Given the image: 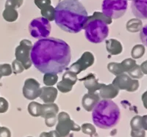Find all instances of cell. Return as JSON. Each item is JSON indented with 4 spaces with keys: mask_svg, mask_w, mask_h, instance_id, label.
<instances>
[{
    "mask_svg": "<svg viewBox=\"0 0 147 137\" xmlns=\"http://www.w3.org/2000/svg\"><path fill=\"white\" fill-rule=\"evenodd\" d=\"M30 57L32 63L40 73L57 74L67 69L71 59V51L64 40L47 37L35 43Z\"/></svg>",
    "mask_w": 147,
    "mask_h": 137,
    "instance_id": "1",
    "label": "cell"
},
{
    "mask_svg": "<svg viewBox=\"0 0 147 137\" xmlns=\"http://www.w3.org/2000/svg\"><path fill=\"white\" fill-rule=\"evenodd\" d=\"M88 18L87 10L78 0H63L55 7V23L69 33L82 31Z\"/></svg>",
    "mask_w": 147,
    "mask_h": 137,
    "instance_id": "2",
    "label": "cell"
},
{
    "mask_svg": "<svg viewBox=\"0 0 147 137\" xmlns=\"http://www.w3.org/2000/svg\"><path fill=\"white\" fill-rule=\"evenodd\" d=\"M120 109L111 100H99L92 110V118L97 127L110 129L116 126L120 120Z\"/></svg>",
    "mask_w": 147,
    "mask_h": 137,
    "instance_id": "3",
    "label": "cell"
},
{
    "mask_svg": "<svg viewBox=\"0 0 147 137\" xmlns=\"http://www.w3.org/2000/svg\"><path fill=\"white\" fill-rule=\"evenodd\" d=\"M83 29L87 40L92 43H100L107 38L109 35L108 25L102 19L90 15L85 22Z\"/></svg>",
    "mask_w": 147,
    "mask_h": 137,
    "instance_id": "4",
    "label": "cell"
},
{
    "mask_svg": "<svg viewBox=\"0 0 147 137\" xmlns=\"http://www.w3.org/2000/svg\"><path fill=\"white\" fill-rule=\"evenodd\" d=\"M127 6V0H103L102 13L112 19H117L125 14Z\"/></svg>",
    "mask_w": 147,
    "mask_h": 137,
    "instance_id": "5",
    "label": "cell"
},
{
    "mask_svg": "<svg viewBox=\"0 0 147 137\" xmlns=\"http://www.w3.org/2000/svg\"><path fill=\"white\" fill-rule=\"evenodd\" d=\"M51 24L44 17H39L31 21L29 24L30 35L35 39L47 38L51 32Z\"/></svg>",
    "mask_w": 147,
    "mask_h": 137,
    "instance_id": "6",
    "label": "cell"
},
{
    "mask_svg": "<svg viewBox=\"0 0 147 137\" xmlns=\"http://www.w3.org/2000/svg\"><path fill=\"white\" fill-rule=\"evenodd\" d=\"M32 48V43L30 40L24 39L22 40L19 45L16 47L15 51L16 59L21 62L24 67V70H28L32 66L31 60V50Z\"/></svg>",
    "mask_w": 147,
    "mask_h": 137,
    "instance_id": "7",
    "label": "cell"
},
{
    "mask_svg": "<svg viewBox=\"0 0 147 137\" xmlns=\"http://www.w3.org/2000/svg\"><path fill=\"white\" fill-rule=\"evenodd\" d=\"M57 124L56 126V130L61 137L68 136L70 131H80L81 127L71 120L70 116L66 112H60L57 116Z\"/></svg>",
    "mask_w": 147,
    "mask_h": 137,
    "instance_id": "8",
    "label": "cell"
},
{
    "mask_svg": "<svg viewBox=\"0 0 147 137\" xmlns=\"http://www.w3.org/2000/svg\"><path fill=\"white\" fill-rule=\"evenodd\" d=\"M113 85L119 90H127V92H135L139 88V82L133 80L127 74H123L117 76L113 81Z\"/></svg>",
    "mask_w": 147,
    "mask_h": 137,
    "instance_id": "9",
    "label": "cell"
},
{
    "mask_svg": "<svg viewBox=\"0 0 147 137\" xmlns=\"http://www.w3.org/2000/svg\"><path fill=\"white\" fill-rule=\"evenodd\" d=\"M94 60L95 59L94 54L90 51H85L77 62L71 65L68 70L72 71L77 75L94 65Z\"/></svg>",
    "mask_w": 147,
    "mask_h": 137,
    "instance_id": "10",
    "label": "cell"
},
{
    "mask_svg": "<svg viewBox=\"0 0 147 137\" xmlns=\"http://www.w3.org/2000/svg\"><path fill=\"white\" fill-rule=\"evenodd\" d=\"M41 92L40 84L37 80L32 78L26 79L23 87V95L28 100H32L40 97Z\"/></svg>",
    "mask_w": 147,
    "mask_h": 137,
    "instance_id": "11",
    "label": "cell"
},
{
    "mask_svg": "<svg viewBox=\"0 0 147 137\" xmlns=\"http://www.w3.org/2000/svg\"><path fill=\"white\" fill-rule=\"evenodd\" d=\"M131 10L139 19H147V0H132Z\"/></svg>",
    "mask_w": 147,
    "mask_h": 137,
    "instance_id": "12",
    "label": "cell"
},
{
    "mask_svg": "<svg viewBox=\"0 0 147 137\" xmlns=\"http://www.w3.org/2000/svg\"><path fill=\"white\" fill-rule=\"evenodd\" d=\"M100 100V97L96 92H88L82 98V104L87 112H91Z\"/></svg>",
    "mask_w": 147,
    "mask_h": 137,
    "instance_id": "13",
    "label": "cell"
},
{
    "mask_svg": "<svg viewBox=\"0 0 147 137\" xmlns=\"http://www.w3.org/2000/svg\"><path fill=\"white\" fill-rule=\"evenodd\" d=\"M80 81L83 82L84 86L88 90V92H96L103 85V84L98 82V80L93 74H88L83 79H80Z\"/></svg>",
    "mask_w": 147,
    "mask_h": 137,
    "instance_id": "14",
    "label": "cell"
},
{
    "mask_svg": "<svg viewBox=\"0 0 147 137\" xmlns=\"http://www.w3.org/2000/svg\"><path fill=\"white\" fill-rule=\"evenodd\" d=\"M57 90L53 87H41L40 98L44 104H52L57 97Z\"/></svg>",
    "mask_w": 147,
    "mask_h": 137,
    "instance_id": "15",
    "label": "cell"
},
{
    "mask_svg": "<svg viewBox=\"0 0 147 137\" xmlns=\"http://www.w3.org/2000/svg\"><path fill=\"white\" fill-rule=\"evenodd\" d=\"M98 92H99L98 95H99L101 98L111 100L113 98H115L119 95V90L112 84H109V85L103 84L102 87L99 89Z\"/></svg>",
    "mask_w": 147,
    "mask_h": 137,
    "instance_id": "16",
    "label": "cell"
},
{
    "mask_svg": "<svg viewBox=\"0 0 147 137\" xmlns=\"http://www.w3.org/2000/svg\"><path fill=\"white\" fill-rule=\"evenodd\" d=\"M106 49L110 55H119L123 51L122 44L115 39H109L106 40Z\"/></svg>",
    "mask_w": 147,
    "mask_h": 137,
    "instance_id": "17",
    "label": "cell"
},
{
    "mask_svg": "<svg viewBox=\"0 0 147 137\" xmlns=\"http://www.w3.org/2000/svg\"><path fill=\"white\" fill-rule=\"evenodd\" d=\"M59 112V108L57 104H42L41 109V116L43 118L48 114H57Z\"/></svg>",
    "mask_w": 147,
    "mask_h": 137,
    "instance_id": "18",
    "label": "cell"
},
{
    "mask_svg": "<svg viewBox=\"0 0 147 137\" xmlns=\"http://www.w3.org/2000/svg\"><path fill=\"white\" fill-rule=\"evenodd\" d=\"M2 16L4 19L7 22H14L18 19V13L15 8L5 7L2 13Z\"/></svg>",
    "mask_w": 147,
    "mask_h": 137,
    "instance_id": "19",
    "label": "cell"
},
{
    "mask_svg": "<svg viewBox=\"0 0 147 137\" xmlns=\"http://www.w3.org/2000/svg\"><path fill=\"white\" fill-rule=\"evenodd\" d=\"M126 27L129 32H138L142 29L143 23L140 19H132L127 22Z\"/></svg>",
    "mask_w": 147,
    "mask_h": 137,
    "instance_id": "20",
    "label": "cell"
},
{
    "mask_svg": "<svg viewBox=\"0 0 147 137\" xmlns=\"http://www.w3.org/2000/svg\"><path fill=\"white\" fill-rule=\"evenodd\" d=\"M41 109H42V104H38L37 102H32L30 103L28 105L27 109H28V112L30 114L32 117H40L41 116Z\"/></svg>",
    "mask_w": 147,
    "mask_h": 137,
    "instance_id": "21",
    "label": "cell"
},
{
    "mask_svg": "<svg viewBox=\"0 0 147 137\" xmlns=\"http://www.w3.org/2000/svg\"><path fill=\"white\" fill-rule=\"evenodd\" d=\"M40 13H41L42 17L47 19L49 21H55V8L53 6H52V5H49L47 7L41 9L40 10Z\"/></svg>",
    "mask_w": 147,
    "mask_h": 137,
    "instance_id": "22",
    "label": "cell"
},
{
    "mask_svg": "<svg viewBox=\"0 0 147 137\" xmlns=\"http://www.w3.org/2000/svg\"><path fill=\"white\" fill-rule=\"evenodd\" d=\"M107 70L112 74L115 76H119L121 74H125L124 70L121 63L119 62H110L107 65Z\"/></svg>",
    "mask_w": 147,
    "mask_h": 137,
    "instance_id": "23",
    "label": "cell"
},
{
    "mask_svg": "<svg viewBox=\"0 0 147 137\" xmlns=\"http://www.w3.org/2000/svg\"><path fill=\"white\" fill-rule=\"evenodd\" d=\"M74 84L72 82H69V81L66 80V79H62V81H60V82L57 83V90L60 92H63V93H67L71 91L73 86Z\"/></svg>",
    "mask_w": 147,
    "mask_h": 137,
    "instance_id": "24",
    "label": "cell"
},
{
    "mask_svg": "<svg viewBox=\"0 0 147 137\" xmlns=\"http://www.w3.org/2000/svg\"><path fill=\"white\" fill-rule=\"evenodd\" d=\"M58 80V76L55 74H44V78H43V81L46 86L47 87H52L56 84Z\"/></svg>",
    "mask_w": 147,
    "mask_h": 137,
    "instance_id": "25",
    "label": "cell"
},
{
    "mask_svg": "<svg viewBox=\"0 0 147 137\" xmlns=\"http://www.w3.org/2000/svg\"><path fill=\"white\" fill-rule=\"evenodd\" d=\"M145 46L144 45H136L131 51V56L133 59H140L145 53Z\"/></svg>",
    "mask_w": 147,
    "mask_h": 137,
    "instance_id": "26",
    "label": "cell"
},
{
    "mask_svg": "<svg viewBox=\"0 0 147 137\" xmlns=\"http://www.w3.org/2000/svg\"><path fill=\"white\" fill-rule=\"evenodd\" d=\"M121 64L122 67L124 68V72L125 73H128L129 70H132L137 65L136 60L132 58L126 59L124 61H122V62H121Z\"/></svg>",
    "mask_w": 147,
    "mask_h": 137,
    "instance_id": "27",
    "label": "cell"
},
{
    "mask_svg": "<svg viewBox=\"0 0 147 137\" xmlns=\"http://www.w3.org/2000/svg\"><path fill=\"white\" fill-rule=\"evenodd\" d=\"M141 116H136L131 120L130 126L132 130H142V123H141Z\"/></svg>",
    "mask_w": 147,
    "mask_h": 137,
    "instance_id": "28",
    "label": "cell"
},
{
    "mask_svg": "<svg viewBox=\"0 0 147 137\" xmlns=\"http://www.w3.org/2000/svg\"><path fill=\"white\" fill-rule=\"evenodd\" d=\"M127 75L129 76H130L131 78H133V79H140L142 78L144 74L141 71V69H140V65H136L131 70H129L128 73H127Z\"/></svg>",
    "mask_w": 147,
    "mask_h": 137,
    "instance_id": "29",
    "label": "cell"
},
{
    "mask_svg": "<svg viewBox=\"0 0 147 137\" xmlns=\"http://www.w3.org/2000/svg\"><path fill=\"white\" fill-rule=\"evenodd\" d=\"M81 130L85 134L89 136H93L96 133V128L90 123H85L81 126Z\"/></svg>",
    "mask_w": 147,
    "mask_h": 137,
    "instance_id": "30",
    "label": "cell"
},
{
    "mask_svg": "<svg viewBox=\"0 0 147 137\" xmlns=\"http://www.w3.org/2000/svg\"><path fill=\"white\" fill-rule=\"evenodd\" d=\"M13 73L11 65L9 64L0 65V75L2 76H9Z\"/></svg>",
    "mask_w": 147,
    "mask_h": 137,
    "instance_id": "31",
    "label": "cell"
},
{
    "mask_svg": "<svg viewBox=\"0 0 147 137\" xmlns=\"http://www.w3.org/2000/svg\"><path fill=\"white\" fill-rule=\"evenodd\" d=\"M44 119H45V123L46 125H47V127L52 128L55 126L56 122H57V114H48V115H47L45 117H44Z\"/></svg>",
    "mask_w": 147,
    "mask_h": 137,
    "instance_id": "32",
    "label": "cell"
},
{
    "mask_svg": "<svg viewBox=\"0 0 147 137\" xmlns=\"http://www.w3.org/2000/svg\"><path fill=\"white\" fill-rule=\"evenodd\" d=\"M12 70L15 74H18L23 72L24 70V67L19 61L15 59L13 61V63H12Z\"/></svg>",
    "mask_w": 147,
    "mask_h": 137,
    "instance_id": "33",
    "label": "cell"
},
{
    "mask_svg": "<svg viewBox=\"0 0 147 137\" xmlns=\"http://www.w3.org/2000/svg\"><path fill=\"white\" fill-rule=\"evenodd\" d=\"M24 0H7L5 2V7L19 8L23 5Z\"/></svg>",
    "mask_w": 147,
    "mask_h": 137,
    "instance_id": "34",
    "label": "cell"
},
{
    "mask_svg": "<svg viewBox=\"0 0 147 137\" xmlns=\"http://www.w3.org/2000/svg\"><path fill=\"white\" fill-rule=\"evenodd\" d=\"M93 15L97 17V18H99V19H102V20H103L104 21L107 23V25H109V24H111L113 22L112 19H111V18H110L109 16L106 15L105 14L103 13H101V12H94V14H93Z\"/></svg>",
    "mask_w": 147,
    "mask_h": 137,
    "instance_id": "35",
    "label": "cell"
},
{
    "mask_svg": "<svg viewBox=\"0 0 147 137\" xmlns=\"http://www.w3.org/2000/svg\"><path fill=\"white\" fill-rule=\"evenodd\" d=\"M35 5L38 7L40 10L47 7L49 5H51V0H34Z\"/></svg>",
    "mask_w": 147,
    "mask_h": 137,
    "instance_id": "36",
    "label": "cell"
},
{
    "mask_svg": "<svg viewBox=\"0 0 147 137\" xmlns=\"http://www.w3.org/2000/svg\"><path fill=\"white\" fill-rule=\"evenodd\" d=\"M140 37L144 45L147 46V24L143 27L142 29H140Z\"/></svg>",
    "mask_w": 147,
    "mask_h": 137,
    "instance_id": "37",
    "label": "cell"
},
{
    "mask_svg": "<svg viewBox=\"0 0 147 137\" xmlns=\"http://www.w3.org/2000/svg\"><path fill=\"white\" fill-rule=\"evenodd\" d=\"M9 104L7 100L4 98H0V113L3 114L8 110Z\"/></svg>",
    "mask_w": 147,
    "mask_h": 137,
    "instance_id": "38",
    "label": "cell"
},
{
    "mask_svg": "<svg viewBox=\"0 0 147 137\" xmlns=\"http://www.w3.org/2000/svg\"><path fill=\"white\" fill-rule=\"evenodd\" d=\"M0 137H11V132L7 128H0Z\"/></svg>",
    "mask_w": 147,
    "mask_h": 137,
    "instance_id": "39",
    "label": "cell"
},
{
    "mask_svg": "<svg viewBox=\"0 0 147 137\" xmlns=\"http://www.w3.org/2000/svg\"><path fill=\"white\" fill-rule=\"evenodd\" d=\"M132 137H146L145 130L144 129L139 130H132L131 131Z\"/></svg>",
    "mask_w": 147,
    "mask_h": 137,
    "instance_id": "40",
    "label": "cell"
},
{
    "mask_svg": "<svg viewBox=\"0 0 147 137\" xmlns=\"http://www.w3.org/2000/svg\"><path fill=\"white\" fill-rule=\"evenodd\" d=\"M141 123H142V127L144 130H147V114L143 116L141 118Z\"/></svg>",
    "mask_w": 147,
    "mask_h": 137,
    "instance_id": "41",
    "label": "cell"
},
{
    "mask_svg": "<svg viewBox=\"0 0 147 137\" xmlns=\"http://www.w3.org/2000/svg\"><path fill=\"white\" fill-rule=\"evenodd\" d=\"M140 67L143 74L147 75V60L143 62V63L140 65Z\"/></svg>",
    "mask_w": 147,
    "mask_h": 137,
    "instance_id": "42",
    "label": "cell"
},
{
    "mask_svg": "<svg viewBox=\"0 0 147 137\" xmlns=\"http://www.w3.org/2000/svg\"><path fill=\"white\" fill-rule=\"evenodd\" d=\"M142 98L144 106L147 109V91H146V92L143 94L142 98Z\"/></svg>",
    "mask_w": 147,
    "mask_h": 137,
    "instance_id": "43",
    "label": "cell"
},
{
    "mask_svg": "<svg viewBox=\"0 0 147 137\" xmlns=\"http://www.w3.org/2000/svg\"><path fill=\"white\" fill-rule=\"evenodd\" d=\"M49 136L50 137H61L56 130H52L50 132H49Z\"/></svg>",
    "mask_w": 147,
    "mask_h": 137,
    "instance_id": "44",
    "label": "cell"
},
{
    "mask_svg": "<svg viewBox=\"0 0 147 137\" xmlns=\"http://www.w3.org/2000/svg\"><path fill=\"white\" fill-rule=\"evenodd\" d=\"M40 137H50V136H49V132H43L40 134Z\"/></svg>",
    "mask_w": 147,
    "mask_h": 137,
    "instance_id": "45",
    "label": "cell"
},
{
    "mask_svg": "<svg viewBox=\"0 0 147 137\" xmlns=\"http://www.w3.org/2000/svg\"><path fill=\"white\" fill-rule=\"evenodd\" d=\"M2 76H1V75H0V79H2Z\"/></svg>",
    "mask_w": 147,
    "mask_h": 137,
    "instance_id": "46",
    "label": "cell"
},
{
    "mask_svg": "<svg viewBox=\"0 0 147 137\" xmlns=\"http://www.w3.org/2000/svg\"><path fill=\"white\" fill-rule=\"evenodd\" d=\"M27 137H32V136H27Z\"/></svg>",
    "mask_w": 147,
    "mask_h": 137,
    "instance_id": "47",
    "label": "cell"
},
{
    "mask_svg": "<svg viewBox=\"0 0 147 137\" xmlns=\"http://www.w3.org/2000/svg\"><path fill=\"white\" fill-rule=\"evenodd\" d=\"M68 136H65V137H68Z\"/></svg>",
    "mask_w": 147,
    "mask_h": 137,
    "instance_id": "48",
    "label": "cell"
},
{
    "mask_svg": "<svg viewBox=\"0 0 147 137\" xmlns=\"http://www.w3.org/2000/svg\"><path fill=\"white\" fill-rule=\"evenodd\" d=\"M130 1H132V0H130Z\"/></svg>",
    "mask_w": 147,
    "mask_h": 137,
    "instance_id": "49",
    "label": "cell"
},
{
    "mask_svg": "<svg viewBox=\"0 0 147 137\" xmlns=\"http://www.w3.org/2000/svg\"><path fill=\"white\" fill-rule=\"evenodd\" d=\"M0 128H1V127H0Z\"/></svg>",
    "mask_w": 147,
    "mask_h": 137,
    "instance_id": "50",
    "label": "cell"
}]
</instances>
